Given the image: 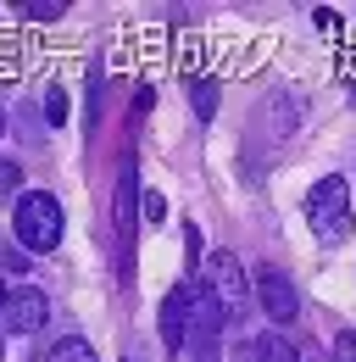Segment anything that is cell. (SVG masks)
<instances>
[{
    "mask_svg": "<svg viewBox=\"0 0 356 362\" xmlns=\"http://www.w3.org/2000/svg\"><path fill=\"white\" fill-rule=\"evenodd\" d=\"M129 362H134V357H129Z\"/></svg>",
    "mask_w": 356,
    "mask_h": 362,
    "instance_id": "ffe728a7",
    "label": "cell"
},
{
    "mask_svg": "<svg viewBox=\"0 0 356 362\" xmlns=\"http://www.w3.org/2000/svg\"><path fill=\"white\" fill-rule=\"evenodd\" d=\"M44 117H50V123H67V95H61V90L44 95Z\"/></svg>",
    "mask_w": 356,
    "mask_h": 362,
    "instance_id": "7c38bea8",
    "label": "cell"
},
{
    "mask_svg": "<svg viewBox=\"0 0 356 362\" xmlns=\"http://www.w3.org/2000/svg\"><path fill=\"white\" fill-rule=\"evenodd\" d=\"M61 11H67V6H61V0H28V6H23V17H34V23H56V17H61Z\"/></svg>",
    "mask_w": 356,
    "mask_h": 362,
    "instance_id": "8fae6325",
    "label": "cell"
},
{
    "mask_svg": "<svg viewBox=\"0 0 356 362\" xmlns=\"http://www.w3.org/2000/svg\"><path fill=\"white\" fill-rule=\"evenodd\" d=\"M11 228H17L23 251H34V257L56 251V245H61V228H67L61 201H56L50 189H23V195H17V218H11Z\"/></svg>",
    "mask_w": 356,
    "mask_h": 362,
    "instance_id": "6da1fadb",
    "label": "cell"
},
{
    "mask_svg": "<svg viewBox=\"0 0 356 362\" xmlns=\"http://www.w3.org/2000/svg\"><path fill=\"white\" fill-rule=\"evenodd\" d=\"M0 129H6V106H0Z\"/></svg>",
    "mask_w": 356,
    "mask_h": 362,
    "instance_id": "ac0fdd59",
    "label": "cell"
},
{
    "mask_svg": "<svg viewBox=\"0 0 356 362\" xmlns=\"http://www.w3.org/2000/svg\"><path fill=\"white\" fill-rule=\"evenodd\" d=\"M201 284L212 290V301L222 307L228 323H239V317H245V307H251V284H245V268H239V257H234V251H212Z\"/></svg>",
    "mask_w": 356,
    "mask_h": 362,
    "instance_id": "3957f363",
    "label": "cell"
},
{
    "mask_svg": "<svg viewBox=\"0 0 356 362\" xmlns=\"http://www.w3.org/2000/svg\"><path fill=\"white\" fill-rule=\"evenodd\" d=\"M0 357H6V340H0Z\"/></svg>",
    "mask_w": 356,
    "mask_h": 362,
    "instance_id": "d6986e66",
    "label": "cell"
},
{
    "mask_svg": "<svg viewBox=\"0 0 356 362\" xmlns=\"http://www.w3.org/2000/svg\"><path fill=\"white\" fill-rule=\"evenodd\" d=\"M134 195H139V168L129 156L123 173H117V240H123V257H129V240H134Z\"/></svg>",
    "mask_w": 356,
    "mask_h": 362,
    "instance_id": "52a82bcc",
    "label": "cell"
},
{
    "mask_svg": "<svg viewBox=\"0 0 356 362\" xmlns=\"http://www.w3.org/2000/svg\"><path fill=\"white\" fill-rule=\"evenodd\" d=\"M189 100H195V117H201V123L218 117V84H212V78H195V84H189Z\"/></svg>",
    "mask_w": 356,
    "mask_h": 362,
    "instance_id": "30bf717a",
    "label": "cell"
},
{
    "mask_svg": "<svg viewBox=\"0 0 356 362\" xmlns=\"http://www.w3.org/2000/svg\"><path fill=\"white\" fill-rule=\"evenodd\" d=\"M256 301L267 307L273 323H295V313H301V296H295L290 273H278V268H262V273H256Z\"/></svg>",
    "mask_w": 356,
    "mask_h": 362,
    "instance_id": "5b68a950",
    "label": "cell"
},
{
    "mask_svg": "<svg viewBox=\"0 0 356 362\" xmlns=\"http://www.w3.org/2000/svg\"><path fill=\"white\" fill-rule=\"evenodd\" d=\"M23 173H17V162H0V189H17Z\"/></svg>",
    "mask_w": 356,
    "mask_h": 362,
    "instance_id": "9a60e30c",
    "label": "cell"
},
{
    "mask_svg": "<svg viewBox=\"0 0 356 362\" xmlns=\"http://www.w3.org/2000/svg\"><path fill=\"white\" fill-rule=\"evenodd\" d=\"M334 357H340V362H356V329H340V340H334Z\"/></svg>",
    "mask_w": 356,
    "mask_h": 362,
    "instance_id": "4fadbf2b",
    "label": "cell"
},
{
    "mask_svg": "<svg viewBox=\"0 0 356 362\" xmlns=\"http://www.w3.org/2000/svg\"><path fill=\"white\" fill-rule=\"evenodd\" d=\"M162 340H167V351L189 346V284H178L162 301Z\"/></svg>",
    "mask_w": 356,
    "mask_h": 362,
    "instance_id": "8992f818",
    "label": "cell"
},
{
    "mask_svg": "<svg viewBox=\"0 0 356 362\" xmlns=\"http://www.w3.org/2000/svg\"><path fill=\"white\" fill-rule=\"evenodd\" d=\"M44 362H95V346L78 340V334H67V340H56V346H50V357H44Z\"/></svg>",
    "mask_w": 356,
    "mask_h": 362,
    "instance_id": "ba28073f",
    "label": "cell"
},
{
    "mask_svg": "<svg viewBox=\"0 0 356 362\" xmlns=\"http://www.w3.org/2000/svg\"><path fill=\"white\" fill-rule=\"evenodd\" d=\"M307 223L312 234L323 240V245H340V240H351V184L345 179H317L312 184V195H307Z\"/></svg>",
    "mask_w": 356,
    "mask_h": 362,
    "instance_id": "7a4b0ae2",
    "label": "cell"
},
{
    "mask_svg": "<svg viewBox=\"0 0 356 362\" xmlns=\"http://www.w3.org/2000/svg\"><path fill=\"white\" fill-rule=\"evenodd\" d=\"M256 362H301V351H295L284 334H262V340H256Z\"/></svg>",
    "mask_w": 356,
    "mask_h": 362,
    "instance_id": "9c48e42d",
    "label": "cell"
},
{
    "mask_svg": "<svg viewBox=\"0 0 356 362\" xmlns=\"http://www.w3.org/2000/svg\"><path fill=\"white\" fill-rule=\"evenodd\" d=\"M44 317H50L44 290L11 284V296H6V307H0V329H6V334H34V329H44Z\"/></svg>",
    "mask_w": 356,
    "mask_h": 362,
    "instance_id": "277c9868",
    "label": "cell"
},
{
    "mask_svg": "<svg viewBox=\"0 0 356 362\" xmlns=\"http://www.w3.org/2000/svg\"><path fill=\"white\" fill-rule=\"evenodd\" d=\"M6 296H11V284H0V307H6Z\"/></svg>",
    "mask_w": 356,
    "mask_h": 362,
    "instance_id": "e0dca14e",
    "label": "cell"
},
{
    "mask_svg": "<svg viewBox=\"0 0 356 362\" xmlns=\"http://www.w3.org/2000/svg\"><path fill=\"white\" fill-rule=\"evenodd\" d=\"M145 218L162 223V218H167V201H162V195H145Z\"/></svg>",
    "mask_w": 356,
    "mask_h": 362,
    "instance_id": "5bb4252c",
    "label": "cell"
},
{
    "mask_svg": "<svg viewBox=\"0 0 356 362\" xmlns=\"http://www.w3.org/2000/svg\"><path fill=\"white\" fill-rule=\"evenodd\" d=\"M301 362H328V357H323L317 346H301Z\"/></svg>",
    "mask_w": 356,
    "mask_h": 362,
    "instance_id": "2e32d148",
    "label": "cell"
}]
</instances>
